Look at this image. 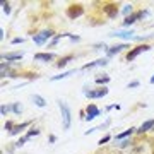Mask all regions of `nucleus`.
Returning a JSON list of instances; mask_svg holds the SVG:
<instances>
[{"label":"nucleus","instance_id":"1a4fd4ad","mask_svg":"<svg viewBox=\"0 0 154 154\" xmlns=\"http://www.w3.org/2000/svg\"><path fill=\"white\" fill-rule=\"evenodd\" d=\"M103 9H105V12L108 14V17H111V19H115V17L118 16V9H116L115 4H106Z\"/></svg>","mask_w":154,"mask_h":154},{"label":"nucleus","instance_id":"4468645a","mask_svg":"<svg viewBox=\"0 0 154 154\" xmlns=\"http://www.w3.org/2000/svg\"><path fill=\"white\" fill-rule=\"evenodd\" d=\"M33 103L36 106H39V108H45L46 106V99L43 96H39V94H33Z\"/></svg>","mask_w":154,"mask_h":154},{"label":"nucleus","instance_id":"5701e85b","mask_svg":"<svg viewBox=\"0 0 154 154\" xmlns=\"http://www.w3.org/2000/svg\"><path fill=\"white\" fill-rule=\"evenodd\" d=\"M2 7H4V12L5 14H11V4L9 2H2Z\"/></svg>","mask_w":154,"mask_h":154},{"label":"nucleus","instance_id":"cd10ccee","mask_svg":"<svg viewBox=\"0 0 154 154\" xmlns=\"http://www.w3.org/2000/svg\"><path fill=\"white\" fill-rule=\"evenodd\" d=\"M139 86H140V82H139V81H132V82L128 84V89H134V88H139Z\"/></svg>","mask_w":154,"mask_h":154},{"label":"nucleus","instance_id":"f3484780","mask_svg":"<svg viewBox=\"0 0 154 154\" xmlns=\"http://www.w3.org/2000/svg\"><path fill=\"white\" fill-rule=\"evenodd\" d=\"M29 125H31V122H24V123H21V125H16L14 128H12V132H9V134H11V135H17L21 130H24V128L29 127Z\"/></svg>","mask_w":154,"mask_h":154},{"label":"nucleus","instance_id":"393cba45","mask_svg":"<svg viewBox=\"0 0 154 154\" xmlns=\"http://www.w3.org/2000/svg\"><path fill=\"white\" fill-rule=\"evenodd\" d=\"M122 12H123V14H125V16L128 17V14L132 12V5H125V7H123V11H122Z\"/></svg>","mask_w":154,"mask_h":154},{"label":"nucleus","instance_id":"2eb2a0df","mask_svg":"<svg viewBox=\"0 0 154 154\" xmlns=\"http://www.w3.org/2000/svg\"><path fill=\"white\" fill-rule=\"evenodd\" d=\"M125 48H130L128 45H116V46H111V48H108V55H115V53H120L122 50Z\"/></svg>","mask_w":154,"mask_h":154},{"label":"nucleus","instance_id":"0eeeda50","mask_svg":"<svg viewBox=\"0 0 154 154\" xmlns=\"http://www.w3.org/2000/svg\"><path fill=\"white\" fill-rule=\"evenodd\" d=\"M86 113H88V116H86V120H88V122H91V120H94L96 116H99V113H101V111H99L98 108H96V106H94L93 103H91V105H88V110H86Z\"/></svg>","mask_w":154,"mask_h":154},{"label":"nucleus","instance_id":"6ab92c4d","mask_svg":"<svg viewBox=\"0 0 154 154\" xmlns=\"http://www.w3.org/2000/svg\"><path fill=\"white\" fill-rule=\"evenodd\" d=\"M70 60H72V57H70V55H69V57H63V58H60V62L57 63V67H58V69H63V67H65Z\"/></svg>","mask_w":154,"mask_h":154},{"label":"nucleus","instance_id":"c756f323","mask_svg":"<svg viewBox=\"0 0 154 154\" xmlns=\"http://www.w3.org/2000/svg\"><path fill=\"white\" fill-rule=\"evenodd\" d=\"M19 43H24V38H14L12 39V45H19Z\"/></svg>","mask_w":154,"mask_h":154},{"label":"nucleus","instance_id":"7ed1b4c3","mask_svg":"<svg viewBox=\"0 0 154 154\" xmlns=\"http://www.w3.org/2000/svg\"><path fill=\"white\" fill-rule=\"evenodd\" d=\"M51 36H53V31H51V29H45V31H41V33L34 34L33 39H34V43L36 45H45Z\"/></svg>","mask_w":154,"mask_h":154},{"label":"nucleus","instance_id":"f8f14e48","mask_svg":"<svg viewBox=\"0 0 154 154\" xmlns=\"http://www.w3.org/2000/svg\"><path fill=\"white\" fill-rule=\"evenodd\" d=\"M152 127H154V118H152V120L144 122L142 125H140V127L137 128V132H139V134H144V132H147L149 128H152Z\"/></svg>","mask_w":154,"mask_h":154},{"label":"nucleus","instance_id":"f03ea898","mask_svg":"<svg viewBox=\"0 0 154 154\" xmlns=\"http://www.w3.org/2000/svg\"><path fill=\"white\" fill-rule=\"evenodd\" d=\"M149 50H151V46H149V45H140V46H135V48H132L128 53H127V60L132 62L134 58H137L142 51H149Z\"/></svg>","mask_w":154,"mask_h":154},{"label":"nucleus","instance_id":"412c9836","mask_svg":"<svg viewBox=\"0 0 154 154\" xmlns=\"http://www.w3.org/2000/svg\"><path fill=\"white\" fill-rule=\"evenodd\" d=\"M12 110H14V113H17V115H19V113L22 111V106L19 105V103H14V105H12Z\"/></svg>","mask_w":154,"mask_h":154},{"label":"nucleus","instance_id":"2f4dec72","mask_svg":"<svg viewBox=\"0 0 154 154\" xmlns=\"http://www.w3.org/2000/svg\"><path fill=\"white\" fill-rule=\"evenodd\" d=\"M151 84H154V75H152V77H151Z\"/></svg>","mask_w":154,"mask_h":154},{"label":"nucleus","instance_id":"a878e982","mask_svg":"<svg viewBox=\"0 0 154 154\" xmlns=\"http://www.w3.org/2000/svg\"><path fill=\"white\" fill-rule=\"evenodd\" d=\"M0 111H2V115L5 116L7 113H9V111H11V106H5V105H4V106H2V108H0Z\"/></svg>","mask_w":154,"mask_h":154},{"label":"nucleus","instance_id":"f257e3e1","mask_svg":"<svg viewBox=\"0 0 154 154\" xmlns=\"http://www.w3.org/2000/svg\"><path fill=\"white\" fill-rule=\"evenodd\" d=\"M58 108H60V113H62V127H63V130H69V128H70V123H72L70 108H69L67 103L62 101V99H58Z\"/></svg>","mask_w":154,"mask_h":154},{"label":"nucleus","instance_id":"20e7f679","mask_svg":"<svg viewBox=\"0 0 154 154\" xmlns=\"http://www.w3.org/2000/svg\"><path fill=\"white\" fill-rule=\"evenodd\" d=\"M82 14H84V9L81 4H74V5H70L67 9V16L70 17V19H75V17L82 16Z\"/></svg>","mask_w":154,"mask_h":154},{"label":"nucleus","instance_id":"ddd939ff","mask_svg":"<svg viewBox=\"0 0 154 154\" xmlns=\"http://www.w3.org/2000/svg\"><path fill=\"white\" fill-rule=\"evenodd\" d=\"M137 128H128V130H125V132H122V134H116V137H115V140L118 142V140H125L127 137H130L134 132H135Z\"/></svg>","mask_w":154,"mask_h":154},{"label":"nucleus","instance_id":"bb28decb","mask_svg":"<svg viewBox=\"0 0 154 154\" xmlns=\"http://www.w3.org/2000/svg\"><path fill=\"white\" fill-rule=\"evenodd\" d=\"M38 134H39V130H36V128H31V130L28 132V135H26V137H33V135H38Z\"/></svg>","mask_w":154,"mask_h":154},{"label":"nucleus","instance_id":"4be33fe9","mask_svg":"<svg viewBox=\"0 0 154 154\" xmlns=\"http://www.w3.org/2000/svg\"><path fill=\"white\" fill-rule=\"evenodd\" d=\"M128 144H130V140H128V139H125V140H120V142L116 144V147L123 149V147H127V146H128Z\"/></svg>","mask_w":154,"mask_h":154},{"label":"nucleus","instance_id":"9b49d317","mask_svg":"<svg viewBox=\"0 0 154 154\" xmlns=\"http://www.w3.org/2000/svg\"><path fill=\"white\" fill-rule=\"evenodd\" d=\"M53 53H36L34 55V60H38V62H50V60H53Z\"/></svg>","mask_w":154,"mask_h":154},{"label":"nucleus","instance_id":"9d476101","mask_svg":"<svg viewBox=\"0 0 154 154\" xmlns=\"http://www.w3.org/2000/svg\"><path fill=\"white\" fill-rule=\"evenodd\" d=\"M106 63H108V60H106V58H99V60H96V62H91V63H86V65L82 67L84 70H88V69H93V67H105Z\"/></svg>","mask_w":154,"mask_h":154},{"label":"nucleus","instance_id":"aec40b11","mask_svg":"<svg viewBox=\"0 0 154 154\" xmlns=\"http://www.w3.org/2000/svg\"><path fill=\"white\" fill-rule=\"evenodd\" d=\"M96 82H98V84H108V82H110V77H108V75H103V77L99 75V77H96Z\"/></svg>","mask_w":154,"mask_h":154},{"label":"nucleus","instance_id":"7c9ffc66","mask_svg":"<svg viewBox=\"0 0 154 154\" xmlns=\"http://www.w3.org/2000/svg\"><path fill=\"white\" fill-rule=\"evenodd\" d=\"M108 140H110V135H105V137L101 139V140H99L98 144H101V146H103V144H106V142H108Z\"/></svg>","mask_w":154,"mask_h":154},{"label":"nucleus","instance_id":"dca6fc26","mask_svg":"<svg viewBox=\"0 0 154 154\" xmlns=\"http://www.w3.org/2000/svg\"><path fill=\"white\" fill-rule=\"evenodd\" d=\"M72 74H75V70H67V72H62L60 75H53L50 81L51 82H55V81H60V79H67V77H70Z\"/></svg>","mask_w":154,"mask_h":154},{"label":"nucleus","instance_id":"c85d7f7f","mask_svg":"<svg viewBox=\"0 0 154 154\" xmlns=\"http://www.w3.org/2000/svg\"><path fill=\"white\" fill-rule=\"evenodd\" d=\"M14 127H16V125H14L12 122H7V123H5V130H9V132H12V128H14Z\"/></svg>","mask_w":154,"mask_h":154},{"label":"nucleus","instance_id":"a211bd4d","mask_svg":"<svg viewBox=\"0 0 154 154\" xmlns=\"http://www.w3.org/2000/svg\"><path fill=\"white\" fill-rule=\"evenodd\" d=\"M2 58L7 62H11V60H21L22 58V53H7V55H2Z\"/></svg>","mask_w":154,"mask_h":154},{"label":"nucleus","instance_id":"b1692460","mask_svg":"<svg viewBox=\"0 0 154 154\" xmlns=\"http://www.w3.org/2000/svg\"><path fill=\"white\" fill-rule=\"evenodd\" d=\"M28 139H29V137H22V139H19V140L16 142V146H17V147H22V146H24V142H26Z\"/></svg>","mask_w":154,"mask_h":154},{"label":"nucleus","instance_id":"39448f33","mask_svg":"<svg viewBox=\"0 0 154 154\" xmlns=\"http://www.w3.org/2000/svg\"><path fill=\"white\" fill-rule=\"evenodd\" d=\"M144 16H146V12H144V11L135 12V14H130L128 17H125V21L122 22V26H123V28H127V26H132L137 19H140V17H144Z\"/></svg>","mask_w":154,"mask_h":154},{"label":"nucleus","instance_id":"423d86ee","mask_svg":"<svg viewBox=\"0 0 154 154\" xmlns=\"http://www.w3.org/2000/svg\"><path fill=\"white\" fill-rule=\"evenodd\" d=\"M84 94H86V98H103V96H106L108 94V89L106 88H99L96 89V91H84Z\"/></svg>","mask_w":154,"mask_h":154},{"label":"nucleus","instance_id":"6e6552de","mask_svg":"<svg viewBox=\"0 0 154 154\" xmlns=\"http://www.w3.org/2000/svg\"><path fill=\"white\" fill-rule=\"evenodd\" d=\"M110 36H115V38H122V39H132L134 38V31H115V33H110Z\"/></svg>","mask_w":154,"mask_h":154}]
</instances>
